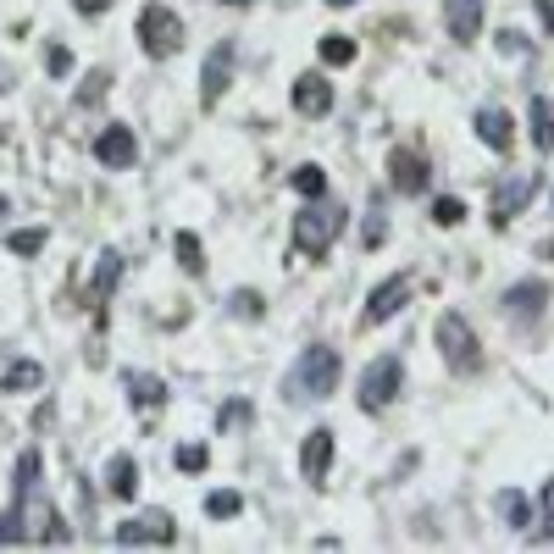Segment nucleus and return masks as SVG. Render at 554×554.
<instances>
[{
  "label": "nucleus",
  "mask_w": 554,
  "mask_h": 554,
  "mask_svg": "<svg viewBox=\"0 0 554 554\" xmlns=\"http://www.w3.org/2000/svg\"><path fill=\"white\" fill-rule=\"evenodd\" d=\"M344 222H350V211H344L338 200H322V194H316L300 217H294V250L311 255V261H316V255H327V244L344 233Z\"/></svg>",
  "instance_id": "obj_1"
},
{
  "label": "nucleus",
  "mask_w": 554,
  "mask_h": 554,
  "mask_svg": "<svg viewBox=\"0 0 554 554\" xmlns=\"http://www.w3.org/2000/svg\"><path fill=\"white\" fill-rule=\"evenodd\" d=\"M338 350H327V344H311V350L294 361V372H289V399L300 405V399H327L338 388Z\"/></svg>",
  "instance_id": "obj_2"
},
{
  "label": "nucleus",
  "mask_w": 554,
  "mask_h": 554,
  "mask_svg": "<svg viewBox=\"0 0 554 554\" xmlns=\"http://www.w3.org/2000/svg\"><path fill=\"white\" fill-rule=\"evenodd\" d=\"M433 338H438V355H444L449 372H477V366H482V344H477V333H471V322L460 311L438 316Z\"/></svg>",
  "instance_id": "obj_3"
},
{
  "label": "nucleus",
  "mask_w": 554,
  "mask_h": 554,
  "mask_svg": "<svg viewBox=\"0 0 554 554\" xmlns=\"http://www.w3.org/2000/svg\"><path fill=\"white\" fill-rule=\"evenodd\" d=\"M139 50H145L150 61H167V56H178L183 50V17L172 12V6H145L139 12Z\"/></svg>",
  "instance_id": "obj_4"
},
{
  "label": "nucleus",
  "mask_w": 554,
  "mask_h": 554,
  "mask_svg": "<svg viewBox=\"0 0 554 554\" xmlns=\"http://www.w3.org/2000/svg\"><path fill=\"white\" fill-rule=\"evenodd\" d=\"M399 388H405V361H399V355H377L361 372L355 399H361V410H388L399 399Z\"/></svg>",
  "instance_id": "obj_5"
},
{
  "label": "nucleus",
  "mask_w": 554,
  "mask_h": 554,
  "mask_svg": "<svg viewBox=\"0 0 554 554\" xmlns=\"http://www.w3.org/2000/svg\"><path fill=\"white\" fill-rule=\"evenodd\" d=\"M95 161H100V167H111V172H122V167H133V161H139V139H133L128 122H106V128H100Z\"/></svg>",
  "instance_id": "obj_6"
},
{
  "label": "nucleus",
  "mask_w": 554,
  "mask_h": 554,
  "mask_svg": "<svg viewBox=\"0 0 554 554\" xmlns=\"http://www.w3.org/2000/svg\"><path fill=\"white\" fill-rule=\"evenodd\" d=\"M532 194H538V172H527V178H499V183H494V222H499V228H505V222H516L521 211H527Z\"/></svg>",
  "instance_id": "obj_7"
},
{
  "label": "nucleus",
  "mask_w": 554,
  "mask_h": 554,
  "mask_svg": "<svg viewBox=\"0 0 554 554\" xmlns=\"http://www.w3.org/2000/svg\"><path fill=\"white\" fill-rule=\"evenodd\" d=\"M327 471H333V427H311L300 444V477L311 482V488H322Z\"/></svg>",
  "instance_id": "obj_8"
},
{
  "label": "nucleus",
  "mask_w": 554,
  "mask_h": 554,
  "mask_svg": "<svg viewBox=\"0 0 554 554\" xmlns=\"http://www.w3.org/2000/svg\"><path fill=\"white\" fill-rule=\"evenodd\" d=\"M405 300H410V277L399 272V277H388V283H377V289H372V300H366L361 322H366V327H383L388 316L405 311Z\"/></svg>",
  "instance_id": "obj_9"
},
{
  "label": "nucleus",
  "mask_w": 554,
  "mask_h": 554,
  "mask_svg": "<svg viewBox=\"0 0 554 554\" xmlns=\"http://www.w3.org/2000/svg\"><path fill=\"white\" fill-rule=\"evenodd\" d=\"M172 538H178V527H172L167 510H145V516L117 527V543H172Z\"/></svg>",
  "instance_id": "obj_10"
},
{
  "label": "nucleus",
  "mask_w": 554,
  "mask_h": 554,
  "mask_svg": "<svg viewBox=\"0 0 554 554\" xmlns=\"http://www.w3.org/2000/svg\"><path fill=\"white\" fill-rule=\"evenodd\" d=\"M477 139L494 156H510V145H516V122H510V111L505 106H482L477 111Z\"/></svg>",
  "instance_id": "obj_11"
},
{
  "label": "nucleus",
  "mask_w": 554,
  "mask_h": 554,
  "mask_svg": "<svg viewBox=\"0 0 554 554\" xmlns=\"http://www.w3.org/2000/svg\"><path fill=\"white\" fill-rule=\"evenodd\" d=\"M444 34L455 45H471L482 34V0H444Z\"/></svg>",
  "instance_id": "obj_12"
},
{
  "label": "nucleus",
  "mask_w": 554,
  "mask_h": 554,
  "mask_svg": "<svg viewBox=\"0 0 554 554\" xmlns=\"http://www.w3.org/2000/svg\"><path fill=\"white\" fill-rule=\"evenodd\" d=\"M294 111L300 117H322V111H333V84H327L322 73H305V78H294Z\"/></svg>",
  "instance_id": "obj_13"
},
{
  "label": "nucleus",
  "mask_w": 554,
  "mask_h": 554,
  "mask_svg": "<svg viewBox=\"0 0 554 554\" xmlns=\"http://www.w3.org/2000/svg\"><path fill=\"white\" fill-rule=\"evenodd\" d=\"M388 183H394L399 194H422L427 189V161L416 156V150H394V156H388Z\"/></svg>",
  "instance_id": "obj_14"
},
{
  "label": "nucleus",
  "mask_w": 554,
  "mask_h": 554,
  "mask_svg": "<svg viewBox=\"0 0 554 554\" xmlns=\"http://www.w3.org/2000/svg\"><path fill=\"white\" fill-rule=\"evenodd\" d=\"M228 78H233V50L217 45L211 56H205V73H200V100H205V106H217V100H222Z\"/></svg>",
  "instance_id": "obj_15"
},
{
  "label": "nucleus",
  "mask_w": 554,
  "mask_h": 554,
  "mask_svg": "<svg viewBox=\"0 0 554 554\" xmlns=\"http://www.w3.org/2000/svg\"><path fill=\"white\" fill-rule=\"evenodd\" d=\"M543 305H549V283H516V289L505 294L510 316H543Z\"/></svg>",
  "instance_id": "obj_16"
},
{
  "label": "nucleus",
  "mask_w": 554,
  "mask_h": 554,
  "mask_svg": "<svg viewBox=\"0 0 554 554\" xmlns=\"http://www.w3.org/2000/svg\"><path fill=\"white\" fill-rule=\"evenodd\" d=\"M527 122H532V145L554 150V100L549 95H532L527 100Z\"/></svg>",
  "instance_id": "obj_17"
},
{
  "label": "nucleus",
  "mask_w": 554,
  "mask_h": 554,
  "mask_svg": "<svg viewBox=\"0 0 554 554\" xmlns=\"http://www.w3.org/2000/svg\"><path fill=\"white\" fill-rule=\"evenodd\" d=\"M106 488H111L117 499H133V494H139V460H133V455H111Z\"/></svg>",
  "instance_id": "obj_18"
},
{
  "label": "nucleus",
  "mask_w": 554,
  "mask_h": 554,
  "mask_svg": "<svg viewBox=\"0 0 554 554\" xmlns=\"http://www.w3.org/2000/svg\"><path fill=\"white\" fill-rule=\"evenodd\" d=\"M34 388H45V366L39 361H17L0 377V394H34Z\"/></svg>",
  "instance_id": "obj_19"
},
{
  "label": "nucleus",
  "mask_w": 554,
  "mask_h": 554,
  "mask_svg": "<svg viewBox=\"0 0 554 554\" xmlns=\"http://www.w3.org/2000/svg\"><path fill=\"white\" fill-rule=\"evenodd\" d=\"M117 277H122V255L117 250H106L100 255V266H95V283H89V300H111V289H117Z\"/></svg>",
  "instance_id": "obj_20"
},
{
  "label": "nucleus",
  "mask_w": 554,
  "mask_h": 554,
  "mask_svg": "<svg viewBox=\"0 0 554 554\" xmlns=\"http://www.w3.org/2000/svg\"><path fill=\"white\" fill-rule=\"evenodd\" d=\"M494 505H499V516H505L516 532H527V527H532V499H527V494H516V488H505V494H499Z\"/></svg>",
  "instance_id": "obj_21"
},
{
  "label": "nucleus",
  "mask_w": 554,
  "mask_h": 554,
  "mask_svg": "<svg viewBox=\"0 0 554 554\" xmlns=\"http://www.w3.org/2000/svg\"><path fill=\"white\" fill-rule=\"evenodd\" d=\"M122 383H128V399H133V405H161V399H167L161 377H150V372H128Z\"/></svg>",
  "instance_id": "obj_22"
},
{
  "label": "nucleus",
  "mask_w": 554,
  "mask_h": 554,
  "mask_svg": "<svg viewBox=\"0 0 554 554\" xmlns=\"http://www.w3.org/2000/svg\"><path fill=\"white\" fill-rule=\"evenodd\" d=\"M172 255H178V266L189 277L205 272V255H200V239H194V233H172Z\"/></svg>",
  "instance_id": "obj_23"
},
{
  "label": "nucleus",
  "mask_w": 554,
  "mask_h": 554,
  "mask_svg": "<svg viewBox=\"0 0 554 554\" xmlns=\"http://www.w3.org/2000/svg\"><path fill=\"white\" fill-rule=\"evenodd\" d=\"M244 510V499L233 494V488H217V494H205V516L211 521H233Z\"/></svg>",
  "instance_id": "obj_24"
},
{
  "label": "nucleus",
  "mask_w": 554,
  "mask_h": 554,
  "mask_svg": "<svg viewBox=\"0 0 554 554\" xmlns=\"http://www.w3.org/2000/svg\"><path fill=\"white\" fill-rule=\"evenodd\" d=\"M322 61H327V67H350V61H355V39L350 34H327L322 39Z\"/></svg>",
  "instance_id": "obj_25"
},
{
  "label": "nucleus",
  "mask_w": 554,
  "mask_h": 554,
  "mask_svg": "<svg viewBox=\"0 0 554 554\" xmlns=\"http://www.w3.org/2000/svg\"><path fill=\"white\" fill-rule=\"evenodd\" d=\"M433 222H438V228H460V222H466V200H455V194L433 200Z\"/></svg>",
  "instance_id": "obj_26"
},
{
  "label": "nucleus",
  "mask_w": 554,
  "mask_h": 554,
  "mask_svg": "<svg viewBox=\"0 0 554 554\" xmlns=\"http://www.w3.org/2000/svg\"><path fill=\"white\" fill-rule=\"evenodd\" d=\"M39 466H45V460H39V449H23V455H17V494L39 488Z\"/></svg>",
  "instance_id": "obj_27"
},
{
  "label": "nucleus",
  "mask_w": 554,
  "mask_h": 554,
  "mask_svg": "<svg viewBox=\"0 0 554 554\" xmlns=\"http://www.w3.org/2000/svg\"><path fill=\"white\" fill-rule=\"evenodd\" d=\"M205 460H211V449H205V444H178V449H172V466H178V471H205Z\"/></svg>",
  "instance_id": "obj_28"
},
{
  "label": "nucleus",
  "mask_w": 554,
  "mask_h": 554,
  "mask_svg": "<svg viewBox=\"0 0 554 554\" xmlns=\"http://www.w3.org/2000/svg\"><path fill=\"white\" fill-rule=\"evenodd\" d=\"M294 189H300L305 200H316V194H327V172L322 167H300L294 172Z\"/></svg>",
  "instance_id": "obj_29"
},
{
  "label": "nucleus",
  "mask_w": 554,
  "mask_h": 554,
  "mask_svg": "<svg viewBox=\"0 0 554 554\" xmlns=\"http://www.w3.org/2000/svg\"><path fill=\"white\" fill-rule=\"evenodd\" d=\"M6 244H12V255H34V250H45V228H17Z\"/></svg>",
  "instance_id": "obj_30"
},
{
  "label": "nucleus",
  "mask_w": 554,
  "mask_h": 554,
  "mask_svg": "<svg viewBox=\"0 0 554 554\" xmlns=\"http://www.w3.org/2000/svg\"><path fill=\"white\" fill-rule=\"evenodd\" d=\"M239 422H250V405H244V399H233V405H222L217 427H239Z\"/></svg>",
  "instance_id": "obj_31"
},
{
  "label": "nucleus",
  "mask_w": 554,
  "mask_h": 554,
  "mask_svg": "<svg viewBox=\"0 0 554 554\" xmlns=\"http://www.w3.org/2000/svg\"><path fill=\"white\" fill-rule=\"evenodd\" d=\"M100 95H106V73H89V84L78 89V106H95Z\"/></svg>",
  "instance_id": "obj_32"
},
{
  "label": "nucleus",
  "mask_w": 554,
  "mask_h": 554,
  "mask_svg": "<svg viewBox=\"0 0 554 554\" xmlns=\"http://www.w3.org/2000/svg\"><path fill=\"white\" fill-rule=\"evenodd\" d=\"M233 311H239V316H261V294L239 289V294H233Z\"/></svg>",
  "instance_id": "obj_33"
},
{
  "label": "nucleus",
  "mask_w": 554,
  "mask_h": 554,
  "mask_svg": "<svg viewBox=\"0 0 554 554\" xmlns=\"http://www.w3.org/2000/svg\"><path fill=\"white\" fill-rule=\"evenodd\" d=\"M0 543H23V516H0Z\"/></svg>",
  "instance_id": "obj_34"
},
{
  "label": "nucleus",
  "mask_w": 554,
  "mask_h": 554,
  "mask_svg": "<svg viewBox=\"0 0 554 554\" xmlns=\"http://www.w3.org/2000/svg\"><path fill=\"white\" fill-rule=\"evenodd\" d=\"M50 73H56V78H67V73H73V50L50 45Z\"/></svg>",
  "instance_id": "obj_35"
},
{
  "label": "nucleus",
  "mask_w": 554,
  "mask_h": 554,
  "mask_svg": "<svg viewBox=\"0 0 554 554\" xmlns=\"http://www.w3.org/2000/svg\"><path fill=\"white\" fill-rule=\"evenodd\" d=\"M543 532L554 538V477L543 482Z\"/></svg>",
  "instance_id": "obj_36"
},
{
  "label": "nucleus",
  "mask_w": 554,
  "mask_h": 554,
  "mask_svg": "<svg viewBox=\"0 0 554 554\" xmlns=\"http://www.w3.org/2000/svg\"><path fill=\"white\" fill-rule=\"evenodd\" d=\"M73 6H78V12H84V17H100V12H111V0H73Z\"/></svg>",
  "instance_id": "obj_37"
},
{
  "label": "nucleus",
  "mask_w": 554,
  "mask_h": 554,
  "mask_svg": "<svg viewBox=\"0 0 554 554\" xmlns=\"http://www.w3.org/2000/svg\"><path fill=\"white\" fill-rule=\"evenodd\" d=\"M6 89H12V67H6V61H0V95H6Z\"/></svg>",
  "instance_id": "obj_38"
},
{
  "label": "nucleus",
  "mask_w": 554,
  "mask_h": 554,
  "mask_svg": "<svg viewBox=\"0 0 554 554\" xmlns=\"http://www.w3.org/2000/svg\"><path fill=\"white\" fill-rule=\"evenodd\" d=\"M6 211H12V200H6V194H0V222H6Z\"/></svg>",
  "instance_id": "obj_39"
},
{
  "label": "nucleus",
  "mask_w": 554,
  "mask_h": 554,
  "mask_svg": "<svg viewBox=\"0 0 554 554\" xmlns=\"http://www.w3.org/2000/svg\"><path fill=\"white\" fill-rule=\"evenodd\" d=\"M543 255H549V261H554V239H549V244H543Z\"/></svg>",
  "instance_id": "obj_40"
},
{
  "label": "nucleus",
  "mask_w": 554,
  "mask_h": 554,
  "mask_svg": "<svg viewBox=\"0 0 554 554\" xmlns=\"http://www.w3.org/2000/svg\"><path fill=\"white\" fill-rule=\"evenodd\" d=\"M222 6H250V0H222Z\"/></svg>",
  "instance_id": "obj_41"
},
{
  "label": "nucleus",
  "mask_w": 554,
  "mask_h": 554,
  "mask_svg": "<svg viewBox=\"0 0 554 554\" xmlns=\"http://www.w3.org/2000/svg\"><path fill=\"white\" fill-rule=\"evenodd\" d=\"M327 6H355V0H327Z\"/></svg>",
  "instance_id": "obj_42"
}]
</instances>
